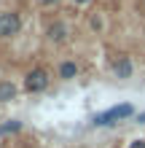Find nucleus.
<instances>
[{
	"label": "nucleus",
	"mask_w": 145,
	"mask_h": 148,
	"mask_svg": "<svg viewBox=\"0 0 145 148\" xmlns=\"http://www.w3.org/2000/svg\"><path fill=\"white\" fill-rule=\"evenodd\" d=\"M134 116H137V108L132 105V102H121V105H113V108H108V110H102V113H94L91 116V127H116V124H121V121H134Z\"/></svg>",
	"instance_id": "nucleus-1"
},
{
	"label": "nucleus",
	"mask_w": 145,
	"mask_h": 148,
	"mask_svg": "<svg viewBox=\"0 0 145 148\" xmlns=\"http://www.w3.org/2000/svg\"><path fill=\"white\" fill-rule=\"evenodd\" d=\"M48 86H51V73L46 67H32L22 78V92H27V94H43Z\"/></svg>",
	"instance_id": "nucleus-2"
},
{
	"label": "nucleus",
	"mask_w": 145,
	"mask_h": 148,
	"mask_svg": "<svg viewBox=\"0 0 145 148\" xmlns=\"http://www.w3.org/2000/svg\"><path fill=\"white\" fill-rule=\"evenodd\" d=\"M22 30V16L16 11H0V40L19 35Z\"/></svg>",
	"instance_id": "nucleus-3"
},
{
	"label": "nucleus",
	"mask_w": 145,
	"mask_h": 148,
	"mask_svg": "<svg viewBox=\"0 0 145 148\" xmlns=\"http://www.w3.org/2000/svg\"><path fill=\"white\" fill-rule=\"evenodd\" d=\"M46 40L51 43V46H62V43L70 40V27H67V22L57 19V22H48L46 27Z\"/></svg>",
	"instance_id": "nucleus-4"
},
{
	"label": "nucleus",
	"mask_w": 145,
	"mask_h": 148,
	"mask_svg": "<svg viewBox=\"0 0 145 148\" xmlns=\"http://www.w3.org/2000/svg\"><path fill=\"white\" fill-rule=\"evenodd\" d=\"M110 70H113V75L118 78V81H129V78L134 75V62L129 54H118L113 59V65H110Z\"/></svg>",
	"instance_id": "nucleus-5"
},
{
	"label": "nucleus",
	"mask_w": 145,
	"mask_h": 148,
	"mask_svg": "<svg viewBox=\"0 0 145 148\" xmlns=\"http://www.w3.org/2000/svg\"><path fill=\"white\" fill-rule=\"evenodd\" d=\"M78 75H81V65L75 59H62L57 65V78L59 81H75Z\"/></svg>",
	"instance_id": "nucleus-6"
},
{
	"label": "nucleus",
	"mask_w": 145,
	"mask_h": 148,
	"mask_svg": "<svg viewBox=\"0 0 145 148\" xmlns=\"http://www.w3.org/2000/svg\"><path fill=\"white\" fill-rule=\"evenodd\" d=\"M16 97H19V86H16L14 81H8V78H3V81H0V105L14 102Z\"/></svg>",
	"instance_id": "nucleus-7"
},
{
	"label": "nucleus",
	"mask_w": 145,
	"mask_h": 148,
	"mask_svg": "<svg viewBox=\"0 0 145 148\" xmlns=\"http://www.w3.org/2000/svg\"><path fill=\"white\" fill-rule=\"evenodd\" d=\"M24 129V124L19 119H5L3 124H0V137H8V135H19Z\"/></svg>",
	"instance_id": "nucleus-8"
},
{
	"label": "nucleus",
	"mask_w": 145,
	"mask_h": 148,
	"mask_svg": "<svg viewBox=\"0 0 145 148\" xmlns=\"http://www.w3.org/2000/svg\"><path fill=\"white\" fill-rule=\"evenodd\" d=\"M89 30L97 32V35L105 32V14H102V11H94V14L89 16Z\"/></svg>",
	"instance_id": "nucleus-9"
},
{
	"label": "nucleus",
	"mask_w": 145,
	"mask_h": 148,
	"mask_svg": "<svg viewBox=\"0 0 145 148\" xmlns=\"http://www.w3.org/2000/svg\"><path fill=\"white\" fill-rule=\"evenodd\" d=\"M126 148H145V137H134V140H129Z\"/></svg>",
	"instance_id": "nucleus-10"
},
{
	"label": "nucleus",
	"mask_w": 145,
	"mask_h": 148,
	"mask_svg": "<svg viewBox=\"0 0 145 148\" xmlns=\"http://www.w3.org/2000/svg\"><path fill=\"white\" fill-rule=\"evenodd\" d=\"M134 124H140V127H145V110H140L137 116H134Z\"/></svg>",
	"instance_id": "nucleus-11"
},
{
	"label": "nucleus",
	"mask_w": 145,
	"mask_h": 148,
	"mask_svg": "<svg viewBox=\"0 0 145 148\" xmlns=\"http://www.w3.org/2000/svg\"><path fill=\"white\" fill-rule=\"evenodd\" d=\"M38 3H40V5H43V8H54V5L59 3V0H38Z\"/></svg>",
	"instance_id": "nucleus-12"
},
{
	"label": "nucleus",
	"mask_w": 145,
	"mask_h": 148,
	"mask_svg": "<svg viewBox=\"0 0 145 148\" xmlns=\"http://www.w3.org/2000/svg\"><path fill=\"white\" fill-rule=\"evenodd\" d=\"M73 3H75V5H89L91 0H73Z\"/></svg>",
	"instance_id": "nucleus-13"
}]
</instances>
